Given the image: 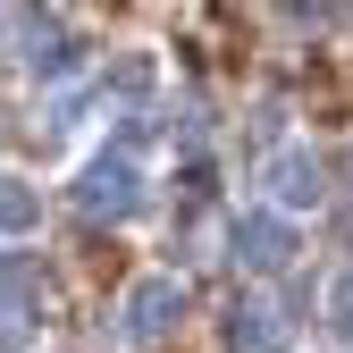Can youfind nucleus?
<instances>
[{"label":"nucleus","mask_w":353,"mask_h":353,"mask_svg":"<svg viewBox=\"0 0 353 353\" xmlns=\"http://www.w3.org/2000/svg\"><path fill=\"white\" fill-rule=\"evenodd\" d=\"M68 202H76L84 219H110V228H126V219L152 202V185H143V160H135V152H118V143H110V152H93V160L76 168Z\"/></svg>","instance_id":"nucleus-1"},{"label":"nucleus","mask_w":353,"mask_h":353,"mask_svg":"<svg viewBox=\"0 0 353 353\" xmlns=\"http://www.w3.org/2000/svg\"><path fill=\"white\" fill-rule=\"evenodd\" d=\"M294 252H303V228H294L286 210H270V202L236 210V228H228V261H236L244 278H286Z\"/></svg>","instance_id":"nucleus-2"},{"label":"nucleus","mask_w":353,"mask_h":353,"mask_svg":"<svg viewBox=\"0 0 353 353\" xmlns=\"http://www.w3.org/2000/svg\"><path fill=\"white\" fill-rule=\"evenodd\" d=\"M110 320H118L110 336H118V345H135V353H143V345H168L176 320H185V278H168V270L135 278V286L118 294V312H110Z\"/></svg>","instance_id":"nucleus-3"},{"label":"nucleus","mask_w":353,"mask_h":353,"mask_svg":"<svg viewBox=\"0 0 353 353\" xmlns=\"http://www.w3.org/2000/svg\"><path fill=\"white\" fill-rule=\"evenodd\" d=\"M261 185H270V210H286V219L294 210H320L328 202V160L312 143H286L270 168H261Z\"/></svg>","instance_id":"nucleus-4"},{"label":"nucleus","mask_w":353,"mask_h":353,"mask_svg":"<svg viewBox=\"0 0 353 353\" xmlns=\"http://www.w3.org/2000/svg\"><path fill=\"white\" fill-rule=\"evenodd\" d=\"M286 336H294V320H286L278 294H236L228 320H219V345L228 353H286Z\"/></svg>","instance_id":"nucleus-5"},{"label":"nucleus","mask_w":353,"mask_h":353,"mask_svg":"<svg viewBox=\"0 0 353 353\" xmlns=\"http://www.w3.org/2000/svg\"><path fill=\"white\" fill-rule=\"evenodd\" d=\"M17 42H26L17 59L34 68V84H68V76L84 68V42H76V34H68V17H51V9H42V17L26 9V17H17Z\"/></svg>","instance_id":"nucleus-6"},{"label":"nucleus","mask_w":353,"mask_h":353,"mask_svg":"<svg viewBox=\"0 0 353 353\" xmlns=\"http://www.w3.org/2000/svg\"><path fill=\"white\" fill-rule=\"evenodd\" d=\"M42 312V261L34 252H0V328Z\"/></svg>","instance_id":"nucleus-7"},{"label":"nucleus","mask_w":353,"mask_h":353,"mask_svg":"<svg viewBox=\"0 0 353 353\" xmlns=\"http://www.w3.org/2000/svg\"><path fill=\"white\" fill-rule=\"evenodd\" d=\"M34 228H42V194L26 185V176H9V168H0V236L17 244V236H34Z\"/></svg>","instance_id":"nucleus-8"},{"label":"nucleus","mask_w":353,"mask_h":353,"mask_svg":"<svg viewBox=\"0 0 353 353\" xmlns=\"http://www.w3.org/2000/svg\"><path fill=\"white\" fill-rule=\"evenodd\" d=\"M328 336L353 353V270H336V278H328Z\"/></svg>","instance_id":"nucleus-9"},{"label":"nucleus","mask_w":353,"mask_h":353,"mask_svg":"<svg viewBox=\"0 0 353 353\" xmlns=\"http://www.w3.org/2000/svg\"><path fill=\"white\" fill-rule=\"evenodd\" d=\"M0 26H9V17H0Z\"/></svg>","instance_id":"nucleus-10"}]
</instances>
